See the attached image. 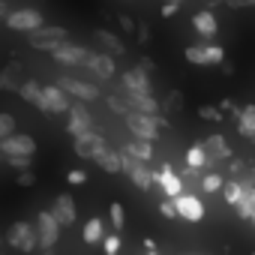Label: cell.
Masks as SVG:
<instances>
[{"instance_id":"obj_1","label":"cell","mask_w":255,"mask_h":255,"mask_svg":"<svg viewBox=\"0 0 255 255\" xmlns=\"http://www.w3.org/2000/svg\"><path fill=\"white\" fill-rule=\"evenodd\" d=\"M123 120H126V129H129V135H138V138H156L162 129H168V120L156 111V114H144V111H135V108H129L123 114Z\"/></svg>"},{"instance_id":"obj_2","label":"cell","mask_w":255,"mask_h":255,"mask_svg":"<svg viewBox=\"0 0 255 255\" xmlns=\"http://www.w3.org/2000/svg\"><path fill=\"white\" fill-rule=\"evenodd\" d=\"M6 243L18 252H36L39 249V237H36V222H27V219H18L9 225L6 231Z\"/></svg>"},{"instance_id":"obj_3","label":"cell","mask_w":255,"mask_h":255,"mask_svg":"<svg viewBox=\"0 0 255 255\" xmlns=\"http://www.w3.org/2000/svg\"><path fill=\"white\" fill-rule=\"evenodd\" d=\"M66 39H69V30L66 27H57V24H39L36 30H27V42L36 51H51L60 42H66Z\"/></svg>"},{"instance_id":"obj_4","label":"cell","mask_w":255,"mask_h":255,"mask_svg":"<svg viewBox=\"0 0 255 255\" xmlns=\"http://www.w3.org/2000/svg\"><path fill=\"white\" fill-rule=\"evenodd\" d=\"M60 231H63V225L54 219L51 210H42V213L36 216V237H39V249H42V252H48V249L57 246Z\"/></svg>"},{"instance_id":"obj_5","label":"cell","mask_w":255,"mask_h":255,"mask_svg":"<svg viewBox=\"0 0 255 255\" xmlns=\"http://www.w3.org/2000/svg\"><path fill=\"white\" fill-rule=\"evenodd\" d=\"M183 57H186L192 66H219V60H225V51H222V45L198 42V45H189V48L183 51Z\"/></svg>"},{"instance_id":"obj_6","label":"cell","mask_w":255,"mask_h":255,"mask_svg":"<svg viewBox=\"0 0 255 255\" xmlns=\"http://www.w3.org/2000/svg\"><path fill=\"white\" fill-rule=\"evenodd\" d=\"M3 21H6V27H9V30H21V33L36 30L39 24H45L42 12H39V9H30V6L15 9V12H6V15H3Z\"/></svg>"},{"instance_id":"obj_7","label":"cell","mask_w":255,"mask_h":255,"mask_svg":"<svg viewBox=\"0 0 255 255\" xmlns=\"http://www.w3.org/2000/svg\"><path fill=\"white\" fill-rule=\"evenodd\" d=\"M69 105H72V99H69V93H66L60 84L42 87V111H45V114H66Z\"/></svg>"},{"instance_id":"obj_8","label":"cell","mask_w":255,"mask_h":255,"mask_svg":"<svg viewBox=\"0 0 255 255\" xmlns=\"http://www.w3.org/2000/svg\"><path fill=\"white\" fill-rule=\"evenodd\" d=\"M174 207H177V216H180V219H186V222H201V219H204V213H207L204 201H201L198 195H189V192L174 195Z\"/></svg>"},{"instance_id":"obj_9","label":"cell","mask_w":255,"mask_h":255,"mask_svg":"<svg viewBox=\"0 0 255 255\" xmlns=\"http://www.w3.org/2000/svg\"><path fill=\"white\" fill-rule=\"evenodd\" d=\"M51 57H54L57 63H63V66H84L87 57H90V48L72 45V42L66 39V42H60L57 48H51Z\"/></svg>"},{"instance_id":"obj_10","label":"cell","mask_w":255,"mask_h":255,"mask_svg":"<svg viewBox=\"0 0 255 255\" xmlns=\"http://www.w3.org/2000/svg\"><path fill=\"white\" fill-rule=\"evenodd\" d=\"M0 153H3V156H12V153L33 156L36 153V141L27 132H9L6 138H0Z\"/></svg>"},{"instance_id":"obj_11","label":"cell","mask_w":255,"mask_h":255,"mask_svg":"<svg viewBox=\"0 0 255 255\" xmlns=\"http://www.w3.org/2000/svg\"><path fill=\"white\" fill-rule=\"evenodd\" d=\"M105 144V138L96 132V129H84V132H78L75 135V141H72V150L81 156V159H93L96 156V150Z\"/></svg>"},{"instance_id":"obj_12","label":"cell","mask_w":255,"mask_h":255,"mask_svg":"<svg viewBox=\"0 0 255 255\" xmlns=\"http://www.w3.org/2000/svg\"><path fill=\"white\" fill-rule=\"evenodd\" d=\"M120 87L123 93H150V72H144L141 66L126 69L120 75Z\"/></svg>"},{"instance_id":"obj_13","label":"cell","mask_w":255,"mask_h":255,"mask_svg":"<svg viewBox=\"0 0 255 255\" xmlns=\"http://www.w3.org/2000/svg\"><path fill=\"white\" fill-rule=\"evenodd\" d=\"M66 129H69L72 135H78V132H84V129H93V114H90L81 102H72V105H69V111H66Z\"/></svg>"},{"instance_id":"obj_14","label":"cell","mask_w":255,"mask_h":255,"mask_svg":"<svg viewBox=\"0 0 255 255\" xmlns=\"http://www.w3.org/2000/svg\"><path fill=\"white\" fill-rule=\"evenodd\" d=\"M153 183H159V189L168 195V198H174V195H180L183 192V177L180 174H174V168L165 162L159 171H153Z\"/></svg>"},{"instance_id":"obj_15","label":"cell","mask_w":255,"mask_h":255,"mask_svg":"<svg viewBox=\"0 0 255 255\" xmlns=\"http://www.w3.org/2000/svg\"><path fill=\"white\" fill-rule=\"evenodd\" d=\"M57 84L69 93V96H75V99H81V102H93V99H99V87H93V84H87V81H78V78H57Z\"/></svg>"},{"instance_id":"obj_16","label":"cell","mask_w":255,"mask_h":255,"mask_svg":"<svg viewBox=\"0 0 255 255\" xmlns=\"http://www.w3.org/2000/svg\"><path fill=\"white\" fill-rule=\"evenodd\" d=\"M51 213H54V219H57L63 228H69V225L75 222V216H78V210H75V198H72L69 192L57 195V198H54V207H51Z\"/></svg>"},{"instance_id":"obj_17","label":"cell","mask_w":255,"mask_h":255,"mask_svg":"<svg viewBox=\"0 0 255 255\" xmlns=\"http://www.w3.org/2000/svg\"><path fill=\"white\" fill-rule=\"evenodd\" d=\"M84 66H87L96 78H102V81L114 78V72H117V66H114V54H93V51H90V57H87Z\"/></svg>"},{"instance_id":"obj_18","label":"cell","mask_w":255,"mask_h":255,"mask_svg":"<svg viewBox=\"0 0 255 255\" xmlns=\"http://www.w3.org/2000/svg\"><path fill=\"white\" fill-rule=\"evenodd\" d=\"M201 147H204L210 165H216L219 159H231V147H228V141H225L222 135H207V138L201 141Z\"/></svg>"},{"instance_id":"obj_19","label":"cell","mask_w":255,"mask_h":255,"mask_svg":"<svg viewBox=\"0 0 255 255\" xmlns=\"http://www.w3.org/2000/svg\"><path fill=\"white\" fill-rule=\"evenodd\" d=\"M24 66L21 63H6L3 69H0V90H12L18 93V87L24 84Z\"/></svg>"},{"instance_id":"obj_20","label":"cell","mask_w":255,"mask_h":255,"mask_svg":"<svg viewBox=\"0 0 255 255\" xmlns=\"http://www.w3.org/2000/svg\"><path fill=\"white\" fill-rule=\"evenodd\" d=\"M192 27L198 30V36H201V42H210L213 36H216V15L210 12V9H201V12H195L192 15Z\"/></svg>"},{"instance_id":"obj_21","label":"cell","mask_w":255,"mask_h":255,"mask_svg":"<svg viewBox=\"0 0 255 255\" xmlns=\"http://www.w3.org/2000/svg\"><path fill=\"white\" fill-rule=\"evenodd\" d=\"M237 132L246 138V141H252L255 144V105H243V108H237Z\"/></svg>"},{"instance_id":"obj_22","label":"cell","mask_w":255,"mask_h":255,"mask_svg":"<svg viewBox=\"0 0 255 255\" xmlns=\"http://www.w3.org/2000/svg\"><path fill=\"white\" fill-rule=\"evenodd\" d=\"M234 210H237L240 219H249L252 222V216H255V183H243V192L234 201Z\"/></svg>"},{"instance_id":"obj_23","label":"cell","mask_w":255,"mask_h":255,"mask_svg":"<svg viewBox=\"0 0 255 255\" xmlns=\"http://www.w3.org/2000/svg\"><path fill=\"white\" fill-rule=\"evenodd\" d=\"M120 159H123V156H120L117 150H111L108 144H102V147L96 150V156H93V162H96L102 171H108V174H117V171H120Z\"/></svg>"},{"instance_id":"obj_24","label":"cell","mask_w":255,"mask_h":255,"mask_svg":"<svg viewBox=\"0 0 255 255\" xmlns=\"http://www.w3.org/2000/svg\"><path fill=\"white\" fill-rule=\"evenodd\" d=\"M126 105L135 108V111H144V114H156L159 111V102L153 99V93H123Z\"/></svg>"},{"instance_id":"obj_25","label":"cell","mask_w":255,"mask_h":255,"mask_svg":"<svg viewBox=\"0 0 255 255\" xmlns=\"http://www.w3.org/2000/svg\"><path fill=\"white\" fill-rule=\"evenodd\" d=\"M123 153H132V156H138L141 162H150V159H153V141H150V138H138V135H132L129 141H126Z\"/></svg>"},{"instance_id":"obj_26","label":"cell","mask_w":255,"mask_h":255,"mask_svg":"<svg viewBox=\"0 0 255 255\" xmlns=\"http://www.w3.org/2000/svg\"><path fill=\"white\" fill-rule=\"evenodd\" d=\"M93 39H96V45H102V48H105L108 54H114V57H123V54H126L120 36H114L111 30H102V27H99V30L93 33Z\"/></svg>"},{"instance_id":"obj_27","label":"cell","mask_w":255,"mask_h":255,"mask_svg":"<svg viewBox=\"0 0 255 255\" xmlns=\"http://www.w3.org/2000/svg\"><path fill=\"white\" fill-rule=\"evenodd\" d=\"M18 96H21L24 102L36 105V108L42 111V84H39V81H33V78H24V84L18 87Z\"/></svg>"},{"instance_id":"obj_28","label":"cell","mask_w":255,"mask_h":255,"mask_svg":"<svg viewBox=\"0 0 255 255\" xmlns=\"http://www.w3.org/2000/svg\"><path fill=\"white\" fill-rule=\"evenodd\" d=\"M231 177L240 183H255V162L246 159H231Z\"/></svg>"},{"instance_id":"obj_29","label":"cell","mask_w":255,"mask_h":255,"mask_svg":"<svg viewBox=\"0 0 255 255\" xmlns=\"http://www.w3.org/2000/svg\"><path fill=\"white\" fill-rule=\"evenodd\" d=\"M84 243H102V237H105V225H102V219L96 216V219H90L87 225H84Z\"/></svg>"},{"instance_id":"obj_30","label":"cell","mask_w":255,"mask_h":255,"mask_svg":"<svg viewBox=\"0 0 255 255\" xmlns=\"http://www.w3.org/2000/svg\"><path fill=\"white\" fill-rule=\"evenodd\" d=\"M183 105H186L183 93H180V90H168L159 108H162V111H168V114H177V111H183Z\"/></svg>"},{"instance_id":"obj_31","label":"cell","mask_w":255,"mask_h":255,"mask_svg":"<svg viewBox=\"0 0 255 255\" xmlns=\"http://www.w3.org/2000/svg\"><path fill=\"white\" fill-rule=\"evenodd\" d=\"M186 165H189V168H207V165H210V162H207V153H204V147H201V141L186 150Z\"/></svg>"},{"instance_id":"obj_32","label":"cell","mask_w":255,"mask_h":255,"mask_svg":"<svg viewBox=\"0 0 255 255\" xmlns=\"http://www.w3.org/2000/svg\"><path fill=\"white\" fill-rule=\"evenodd\" d=\"M222 183H225V177H222L219 171H207V174L201 177V192H210V195H213V192L222 189Z\"/></svg>"},{"instance_id":"obj_33","label":"cell","mask_w":255,"mask_h":255,"mask_svg":"<svg viewBox=\"0 0 255 255\" xmlns=\"http://www.w3.org/2000/svg\"><path fill=\"white\" fill-rule=\"evenodd\" d=\"M240 192H243V183H240V180H234V177H231V180H225V183H222V198H225L231 207H234V201L240 198Z\"/></svg>"},{"instance_id":"obj_34","label":"cell","mask_w":255,"mask_h":255,"mask_svg":"<svg viewBox=\"0 0 255 255\" xmlns=\"http://www.w3.org/2000/svg\"><path fill=\"white\" fill-rule=\"evenodd\" d=\"M3 162H6L9 168H15V171H24V168H30V165H33V156H24V153H12V156H3Z\"/></svg>"},{"instance_id":"obj_35","label":"cell","mask_w":255,"mask_h":255,"mask_svg":"<svg viewBox=\"0 0 255 255\" xmlns=\"http://www.w3.org/2000/svg\"><path fill=\"white\" fill-rule=\"evenodd\" d=\"M108 213H111V228H114V231H123V222H126L123 204H120V201H114V204L108 207Z\"/></svg>"},{"instance_id":"obj_36","label":"cell","mask_w":255,"mask_h":255,"mask_svg":"<svg viewBox=\"0 0 255 255\" xmlns=\"http://www.w3.org/2000/svg\"><path fill=\"white\" fill-rule=\"evenodd\" d=\"M198 117H201V120H210V123H219L225 114H222L219 105H201V108H198Z\"/></svg>"},{"instance_id":"obj_37","label":"cell","mask_w":255,"mask_h":255,"mask_svg":"<svg viewBox=\"0 0 255 255\" xmlns=\"http://www.w3.org/2000/svg\"><path fill=\"white\" fill-rule=\"evenodd\" d=\"M9 132H15V117L6 114V111H0V138H6Z\"/></svg>"},{"instance_id":"obj_38","label":"cell","mask_w":255,"mask_h":255,"mask_svg":"<svg viewBox=\"0 0 255 255\" xmlns=\"http://www.w3.org/2000/svg\"><path fill=\"white\" fill-rule=\"evenodd\" d=\"M102 249H105L108 255H114V252L120 249V234H105V237H102Z\"/></svg>"},{"instance_id":"obj_39","label":"cell","mask_w":255,"mask_h":255,"mask_svg":"<svg viewBox=\"0 0 255 255\" xmlns=\"http://www.w3.org/2000/svg\"><path fill=\"white\" fill-rule=\"evenodd\" d=\"M108 108L114 111V114H126V111H129V105H126V99H120V96H108Z\"/></svg>"},{"instance_id":"obj_40","label":"cell","mask_w":255,"mask_h":255,"mask_svg":"<svg viewBox=\"0 0 255 255\" xmlns=\"http://www.w3.org/2000/svg\"><path fill=\"white\" fill-rule=\"evenodd\" d=\"M15 183L27 189V186H33V183H36V174H33L30 168H24V171H18V177H15Z\"/></svg>"},{"instance_id":"obj_41","label":"cell","mask_w":255,"mask_h":255,"mask_svg":"<svg viewBox=\"0 0 255 255\" xmlns=\"http://www.w3.org/2000/svg\"><path fill=\"white\" fill-rule=\"evenodd\" d=\"M159 213H162L165 219H174V216H177V207H174V198H168V195H165V201L159 204Z\"/></svg>"},{"instance_id":"obj_42","label":"cell","mask_w":255,"mask_h":255,"mask_svg":"<svg viewBox=\"0 0 255 255\" xmlns=\"http://www.w3.org/2000/svg\"><path fill=\"white\" fill-rule=\"evenodd\" d=\"M66 180H69V183H72V186H81V183H84V180H87V174H84V171H78V168H72V171H69V174H66Z\"/></svg>"},{"instance_id":"obj_43","label":"cell","mask_w":255,"mask_h":255,"mask_svg":"<svg viewBox=\"0 0 255 255\" xmlns=\"http://www.w3.org/2000/svg\"><path fill=\"white\" fill-rule=\"evenodd\" d=\"M177 9H180V3H177V0H165V6H162V18H171Z\"/></svg>"},{"instance_id":"obj_44","label":"cell","mask_w":255,"mask_h":255,"mask_svg":"<svg viewBox=\"0 0 255 255\" xmlns=\"http://www.w3.org/2000/svg\"><path fill=\"white\" fill-rule=\"evenodd\" d=\"M120 27H123L126 33H132V30H135V21H132L129 15H120Z\"/></svg>"},{"instance_id":"obj_45","label":"cell","mask_w":255,"mask_h":255,"mask_svg":"<svg viewBox=\"0 0 255 255\" xmlns=\"http://www.w3.org/2000/svg\"><path fill=\"white\" fill-rule=\"evenodd\" d=\"M231 9H240V6H255V0H225Z\"/></svg>"},{"instance_id":"obj_46","label":"cell","mask_w":255,"mask_h":255,"mask_svg":"<svg viewBox=\"0 0 255 255\" xmlns=\"http://www.w3.org/2000/svg\"><path fill=\"white\" fill-rule=\"evenodd\" d=\"M147 39H150V27H147V24H138V42L144 45Z\"/></svg>"},{"instance_id":"obj_47","label":"cell","mask_w":255,"mask_h":255,"mask_svg":"<svg viewBox=\"0 0 255 255\" xmlns=\"http://www.w3.org/2000/svg\"><path fill=\"white\" fill-rule=\"evenodd\" d=\"M138 66H141V69H144V72H153V69H156V66H153V60H150V57H141V60H138Z\"/></svg>"},{"instance_id":"obj_48","label":"cell","mask_w":255,"mask_h":255,"mask_svg":"<svg viewBox=\"0 0 255 255\" xmlns=\"http://www.w3.org/2000/svg\"><path fill=\"white\" fill-rule=\"evenodd\" d=\"M219 108H222V111H231V114H237V105H234L231 99H222V102H219Z\"/></svg>"},{"instance_id":"obj_49","label":"cell","mask_w":255,"mask_h":255,"mask_svg":"<svg viewBox=\"0 0 255 255\" xmlns=\"http://www.w3.org/2000/svg\"><path fill=\"white\" fill-rule=\"evenodd\" d=\"M219 69H222V75H234V66L228 60H219Z\"/></svg>"},{"instance_id":"obj_50","label":"cell","mask_w":255,"mask_h":255,"mask_svg":"<svg viewBox=\"0 0 255 255\" xmlns=\"http://www.w3.org/2000/svg\"><path fill=\"white\" fill-rule=\"evenodd\" d=\"M201 3H207V6H216V3H225V0H201Z\"/></svg>"},{"instance_id":"obj_51","label":"cell","mask_w":255,"mask_h":255,"mask_svg":"<svg viewBox=\"0 0 255 255\" xmlns=\"http://www.w3.org/2000/svg\"><path fill=\"white\" fill-rule=\"evenodd\" d=\"M0 15H6V3H3V0H0Z\"/></svg>"},{"instance_id":"obj_52","label":"cell","mask_w":255,"mask_h":255,"mask_svg":"<svg viewBox=\"0 0 255 255\" xmlns=\"http://www.w3.org/2000/svg\"><path fill=\"white\" fill-rule=\"evenodd\" d=\"M0 246H3V237H0Z\"/></svg>"},{"instance_id":"obj_53","label":"cell","mask_w":255,"mask_h":255,"mask_svg":"<svg viewBox=\"0 0 255 255\" xmlns=\"http://www.w3.org/2000/svg\"><path fill=\"white\" fill-rule=\"evenodd\" d=\"M0 162H3V153H0Z\"/></svg>"},{"instance_id":"obj_54","label":"cell","mask_w":255,"mask_h":255,"mask_svg":"<svg viewBox=\"0 0 255 255\" xmlns=\"http://www.w3.org/2000/svg\"><path fill=\"white\" fill-rule=\"evenodd\" d=\"M177 3H183V0H177Z\"/></svg>"},{"instance_id":"obj_55","label":"cell","mask_w":255,"mask_h":255,"mask_svg":"<svg viewBox=\"0 0 255 255\" xmlns=\"http://www.w3.org/2000/svg\"><path fill=\"white\" fill-rule=\"evenodd\" d=\"M252 222H255V216H252Z\"/></svg>"}]
</instances>
